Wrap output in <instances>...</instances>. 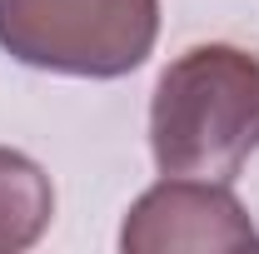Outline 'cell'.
<instances>
[{"instance_id": "obj_1", "label": "cell", "mask_w": 259, "mask_h": 254, "mask_svg": "<svg viewBox=\"0 0 259 254\" xmlns=\"http://www.w3.org/2000/svg\"><path fill=\"white\" fill-rule=\"evenodd\" d=\"M160 175L234 180L259 150V60L239 45H190L150 100Z\"/></svg>"}, {"instance_id": "obj_2", "label": "cell", "mask_w": 259, "mask_h": 254, "mask_svg": "<svg viewBox=\"0 0 259 254\" xmlns=\"http://www.w3.org/2000/svg\"><path fill=\"white\" fill-rule=\"evenodd\" d=\"M160 0H0V50L80 80H120L150 60Z\"/></svg>"}, {"instance_id": "obj_3", "label": "cell", "mask_w": 259, "mask_h": 254, "mask_svg": "<svg viewBox=\"0 0 259 254\" xmlns=\"http://www.w3.org/2000/svg\"><path fill=\"white\" fill-rule=\"evenodd\" d=\"M259 244L254 220L229 180L164 175L140 194L120 224L125 254H229Z\"/></svg>"}, {"instance_id": "obj_4", "label": "cell", "mask_w": 259, "mask_h": 254, "mask_svg": "<svg viewBox=\"0 0 259 254\" xmlns=\"http://www.w3.org/2000/svg\"><path fill=\"white\" fill-rule=\"evenodd\" d=\"M55 190L50 175L20 150L0 145V254H20L50 229Z\"/></svg>"}]
</instances>
